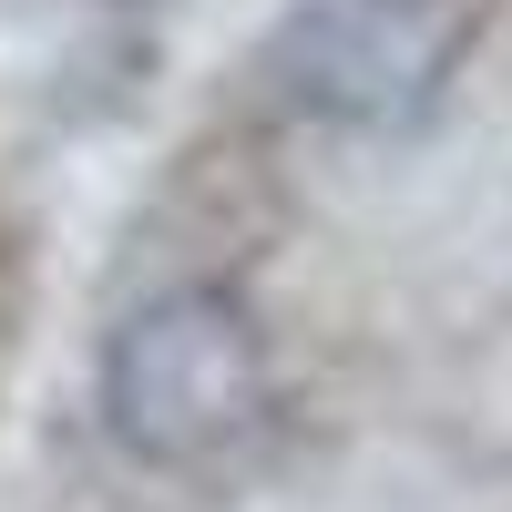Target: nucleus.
Instances as JSON below:
<instances>
[{"label": "nucleus", "instance_id": "f257e3e1", "mask_svg": "<svg viewBox=\"0 0 512 512\" xmlns=\"http://www.w3.org/2000/svg\"><path fill=\"white\" fill-rule=\"evenodd\" d=\"M267 328L236 287L185 277L154 287L144 308H123V328L103 338V420L134 461H216L267 420Z\"/></svg>", "mask_w": 512, "mask_h": 512}, {"label": "nucleus", "instance_id": "f03ea898", "mask_svg": "<svg viewBox=\"0 0 512 512\" xmlns=\"http://www.w3.org/2000/svg\"><path fill=\"white\" fill-rule=\"evenodd\" d=\"M492 0H297L256 52L267 103L338 134H410L472 62Z\"/></svg>", "mask_w": 512, "mask_h": 512}, {"label": "nucleus", "instance_id": "7ed1b4c3", "mask_svg": "<svg viewBox=\"0 0 512 512\" xmlns=\"http://www.w3.org/2000/svg\"><path fill=\"white\" fill-rule=\"evenodd\" d=\"M113 11H144V0H113Z\"/></svg>", "mask_w": 512, "mask_h": 512}]
</instances>
